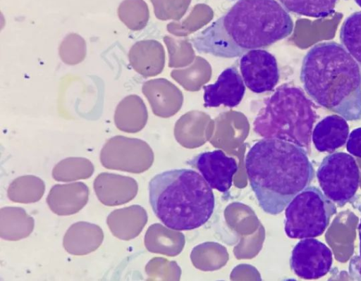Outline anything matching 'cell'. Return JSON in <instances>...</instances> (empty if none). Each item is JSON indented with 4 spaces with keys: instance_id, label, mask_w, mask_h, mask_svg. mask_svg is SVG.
Wrapping results in <instances>:
<instances>
[{
    "instance_id": "cell-1",
    "label": "cell",
    "mask_w": 361,
    "mask_h": 281,
    "mask_svg": "<svg viewBox=\"0 0 361 281\" xmlns=\"http://www.w3.org/2000/svg\"><path fill=\"white\" fill-rule=\"evenodd\" d=\"M293 22L276 0H238L190 42L199 53L235 58L289 36Z\"/></svg>"
},
{
    "instance_id": "cell-2",
    "label": "cell",
    "mask_w": 361,
    "mask_h": 281,
    "mask_svg": "<svg viewBox=\"0 0 361 281\" xmlns=\"http://www.w3.org/2000/svg\"><path fill=\"white\" fill-rule=\"evenodd\" d=\"M245 163L259 205L271 215L281 213L314 177L303 146L281 139L257 141L247 153Z\"/></svg>"
},
{
    "instance_id": "cell-3",
    "label": "cell",
    "mask_w": 361,
    "mask_h": 281,
    "mask_svg": "<svg viewBox=\"0 0 361 281\" xmlns=\"http://www.w3.org/2000/svg\"><path fill=\"white\" fill-rule=\"evenodd\" d=\"M300 80L319 105L346 120L361 119L360 66L342 44L331 41L313 46L303 58Z\"/></svg>"
},
{
    "instance_id": "cell-4",
    "label": "cell",
    "mask_w": 361,
    "mask_h": 281,
    "mask_svg": "<svg viewBox=\"0 0 361 281\" xmlns=\"http://www.w3.org/2000/svg\"><path fill=\"white\" fill-rule=\"evenodd\" d=\"M149 201L155 216L173 230H191L206 223L215 204L212 188L195 170L173 169L149 182Z\"/></svg>"
},
{
    "instance_id": "cell-5",
    "label": "cell",
    "mask_w": 361,
    "mask_h": 281,
    "mask_svg": "<svg viewBox=\"0 0 361 281\" xmlns=\"http://www.w3.org/2000/svg\"><path fill=\"white\" fill-rule=\"evenodd\" d=\"M314 104L298 87L283 85L264 103L253 130L265 139H277L304 146L316 118Z\"/></svg>"
},
{
    "instance_id": "cell-6",
    "label": "cell",
    "mask_w": 361,
    "mask_h": 281,
    "mask_svg": "<svg viewBox=\"0 0 361 281\" xmlns=\"http://www.w3.org/2000/svg\"><path fill=\"white\" fill-rule=\"evenodd\" d=\"M336 213L334 203L318 187H307L287 205L285 211V232L292 239L320 236Z\"/></svg>"
},
{
    "instance_id": "cell-7",
    "label": "cell",
    "mask_w": 361,
    "mask_h": 281,
    "mask_svg": "<svg viewBox=\"0 0 361 281\" xmlns=\"http://www.w3.org/2000/svg\"><path fill=\"white\" fill-rule=\"evenodd\" d=\"M317 178L324 195L338 206L355 200L360 170L351 155L336 151L325 156L317 168Z\"/></svg>"
},
{
    "instance_id": "cell-8",
    "label": "cell",
    "mask_w": 361,
    "mask_h": 281,
    "mask_svg": "<svg viewBox=\"0 0 361 281\" xmlns=\"http://www.w3.org/2000/svg\"><path fill=\"white\" fill-rule=\"evenodd\" d=\"M102 165L111 170L140 173L150 166L149 148L145 142L122 135L108 139L100 151Z\"/></svg>"
},
{
    "instance_id": "cell-9",
    "label": "cell",
    "mask_w": 361,
    "mask_h": 281,
    "mask_svg": "<svg viewBox=\"0 0 361 281\" xmlns=\"http://www.w3.org/2000/svg\"><path fill=\"white\" fill-rule=\"evenodd\" d=\"M333 263L330 249L321 241L305 238L292 250L290 266L299 277L306 280L320 278L326 275Z\"/></svg>"
},
{
    "instance_id": "cell-10",
    "label": "cell",
    "mask_w": 361,
    "mask_h": 281,
    "mask_svg": "<svg viewBox=\"0 0 361 281\" xmlns=\"http://www.w3.org/2000/svg\"><path fill=\"white\" fill-rule=\"evenodd\" d=\"M240 70L246 87L256 94L272 91L279 80L276 59L264 49L245 53L240 60Z\"/></svg>"
},
{
    "instance_id": "cell-11",
    "label": "cell",
    "mask_w": 361,
    "mask_h": 281,
    "mask_svg": "<svg viewBox=\"0 0 361 281\" xmlns=\"http://www.w3.org/2000/svg\"><path fill=\"white\" fill-rule=\"evenodd\" d=\"M188 164L196 168L212 189L227 192L238 170L235 160L216 149L197 154Z\"/></svg>"
},
{
    "instance_id": "cell-12",
    "label": "cell",
    "mask_w": 361,
    "mask_h": 281,
    "mask_svg": "<svg viewBox=\"0 0 361 281\" xmlns=\"http://www.w3.org/2000/svg\"><path fill=\"white\" fill-rule=\"evenodd\" d=\"M204 107L224 105L235 107L242 101L245 85L237 68L231 66L224 70L214 84L203 87Z\"/></svg>"
},
{
    "instance_id": "cell-13",
    "label": "cell",
    "mask_w": 361,
    "mask_h": 281,
    "mask_svg": "<svg viewBox=\"0 0 361 281\" xmlns=\"http://www.w3.org/2000/svg\"><path fill=\"white\" fill-rule=\"evenodd\" d=\"M93 187L99 201L108 206H116L132 201L138 187L135 179L116 173H101L94 179Z\"/></svg>"
},
{
    "instance_id": "cell-14",
    "label": "cell",
    "mask_w": 361,
    "mask_h": 281,
    "mask_svg": "<svg viewBox=\"0 0 361 281\" xmlns=\"http://www.w3.org/2000/svg\"><path fill=\"white\" fill-rule=\"evenodd\" d=\"M89 188L82 182L56 184L50 189L47 203L58 216H71L80 211L87 203Z\"/></svg>"
},
{
    "instance_id": "cell-15",
    "label": "cell",
    "mask_w": 361,
    "mask_h": 281,
    "mask_svg": "<svg viewBox=\"0 0 361 281\" xmlns=\"http://www.w3.org/2000/svg\"><path fill=\"white\" fill-rule=\"evenodd\" d=\"M349 135L346 120L338 115L326 116L315 125L312 139L320 152H333L343 146Z\"/></svg>"
},
{
    "instance_id": "cell-16",
    "label": "cell",
    "mask_w": 361,
    "mask_h": 281,
    "mask_svg": "<svg viewBox=\"0 0 361 281\" xmlns=\"http://www.w3.org/2000/svg\"><path fill=\"white\" fill-rule=\"evenodd\" d=\"M104 232L94 223L77 222L67 230L63 239V246L70 254L83 256L94 251L102 244Z\"/></svg>"
},
{
    "instance_id": "cell-17",
    "label": "cell",
    "mask_w": 361,
    "mask_h": 281,
    "mask_svg": "<svg viewBox=\"0 0 361 281\" xmlns=\"http://www.w3.org/2000/svg\"><path fill=\"white\" fill-rule=\"evenodd\" d=\"M147 221L146 212L139 205H131L111 211L106 223L113 235L128 241L136 237Z\"/></svg>"
},
{
    "instance_id": "cell-18",
    "label": "cell",
    "mask_w": 361,
    "mask_h": 281,
    "mask_svg": "<svg viewBox=\"0 0 361 281\" xmlns=\"http://www.w3.org/2000/svg\"><path fill=\"white\" fill-rule=\"evenodd\" d=\"M114 119L119 130L127 133L139 132L145 126L147 119L142 100L137 95L126 96L117 105Z\"/></svg>"
},
{
    "instance_id": "cell-19",
    "label": "cell",
    "mask_w": 361,
    "mask_h": 281,
    "mask_svg": "<svg viewBox=\"0 0 361 281\" xmlns=\"http://www.w3.org/2000/svg\"><path fill=\"white\" fill-rule=\"evenodd\" d=\"M35 221L21 207L6 206L0 210V236L3 239L18 241L33 231Z\"/></svg>"
},
{
    "instance_id": "cell-20",
    "label": "cell",
    "mask_w": 361,
    "mask_h": 281,
    "mask_svg": "<svg viewBox=\"0 0 361 281\" xmlns=\"http://www.w3.org/2000/svg\"><path fill=\"white\" fill-rule=\"evenodd\" d=\"M44 191V181L37 176L28 175L14 179L8 186L7 196L13 202L31 204L40 200Z\"/></svg>"
},
{
    "instance_id": "cell-21",
    "label": "cell",
    "mask_w": 361,
    "mask_h": 281,
    "mask_svg": "<svg viewBox=\"0 0 361 281\" xmlns=\"http://www.w3.org/2000/svg\"><path fill=\"white\" fill-rule=\"evenodd\" d=\"M94 170L92 163L85 158L69 157L60 161L52 170L56 181L71 182L90 177Z\"/></svg>"
},
{
    "instance_id": "cell-22",
    "label": "cell",
    "mask_w": 361,
    "mask_h": 281,
    "mask_svg": "<svg viewBox=\"0 0 361 281\" xmlns=\"http://www.w3.org/2000/svg\"><path fill=\"white\" fill-rule=\"evenodd\" d=\"M342 46L361 67V11L350 15L340 30Z\"/></svg>"
},
{
    "instance_id": "cell-23",
    "label": "cell",
    "mask_w": 361,
    "mask_h": 281,
    "mask_svg": "<svg viewBox=\"0 0 361 281\" xmlns=\"http://www.w3.org/2000/svg\"><path fill=\"white\" fill-rule=\"evenodd\" d=\"M290 12L312 17L324 18L331 14L338 0H279Z\"/></svg>"
},
{
    "instance_id": "cell-24",
    "label": "cell",
    "mask_w": 361,
    "mask_h": 281,
    "mask_svg": "<svg viewBox=\"0 0 361 281\" xmlns=\"http://www.w3.org/2000/svg\"><path fill=\"white\" fill-rule=\"evenodd\" d=\"M117 13L120 20L130 30H140L146 25L147 8L142 0H123Z\"/></svg>"
},
{
    "instance_id": "cell-25",
    "label": "cell",
    "mask_w": 361,
    "mask_h": 281,
    "mask_svg": "<svg viewBox=\"0 0 361 281\" xmlns=\"http://www.w3.org/2000/svg\"><path fill=\"white\" fill-rule=\"evenodd\" d=\"M86 53V42L80 35L76 33L66 35L59 47L61 61L70 65L81 63L85 59Z\"/></svg>"
},
{
    "instance_id": "cell-26",
    "label": "cell",
    "mask_w": 361,
    "mask_h": 281,
    "mask_svg": "<svg viewBox=\"0 0 361 281\" xmlns=\"http://www.w3.org/2000/svg\"><path fill=\"white\" fill-rule=\"evenodd\" d=\"M346 149L350 154L361 158V127L355 128L350 133Z\"/></svg>"
},
{
    "instance_id": "cell-27",
    "label": "cell",
    "mask_w": 361,
    "mask_h": 281,
    "mask_svg": "<svg viewBox=\"0 0 361 281\" xmlns=\"http://www.w3.org/2000/svg\"><path fill=\"white\" fill-rule=\"evenodd\" d=\"M361 208V206H360ZM361 211V209H360ZM358 232L360 239L359 254L353 256L350 263L348 270L350 275L354 280H361V218L358 225Z\"/></svg>"
},
{
    "instance_id": "cell-28",
    "label": "cell",
    "mask_w": 361,
    "mask_h": 281,
    "mask_svg": "<svg viewBox=\"0 0 361 281\" xmlns=\"http://www.w3.org/2000/svg\"><path fill=\"white\" fill-rule=\"evenodd\" d=\"M354 1L361 8V0H354Z\"/></svg>"
}]
</instances>
